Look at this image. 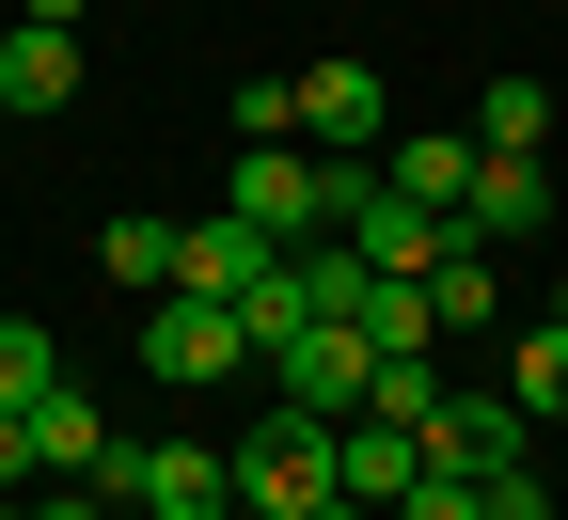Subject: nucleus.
<instances>
[{
    "label": "nucleus",
    "instance_id": "20",
    "mask_svg": "<svg viewBox=\"0 0 568 520\" xmlns=\"http://www.w3.org/2000/svg\"><path fill=\"white\" fill-rule=\"evenodd\" d=\"M395 520H489V489H474V473H426V489H410Z\"/></svg>",
    "mask_w": 568,
    "mask_h": 520
},
{
    "label": "nucleus",
    "instance_id": "11",
    "mask_svg": "<svg viewBox=\"0 0 568 520\" xmlns=\"http://www.w3.org/2000/svg\"><path fill=\"white\" fill-rule=\"evenodd\" d=\"M347 332H364L379 363H443V300H426L410 268H379V284H364V316H347Z\"/></svg>",
    "mask_w": 568,
    "mask_h": 520
},
{
    "label": "nucleus",
    "instance_id": "13",
    "mask_svg": "<svg viewBox=\"0 0 568 520\" xmlns=\"http://www.w3.org/2000/svg\"><path fill=\"white\" fill-rule=\"evenodd\" d=\"M379 174H395L426 221H458V205H474V126H458V142H379Z\"/></svg>",
    "mask_w": 568,
    "mask_h": 520
},
{
    "label": "nucleus",
    "instance_id": "8",
    "mask_svg": "<svg viewBox=\"0 0 568 520\" xmlns=\"http://www.w3.org/2000/svg\"><path fill=\"white\" fill-rule=\"evenodd\" d=\"M301 142H347V159H364V142H395L379 63H316V80H301Z\"/></svg>",
    "mask_w": 568,
    "mask_h": 520
},
{
    "label": "nucleus",
    "instance_id": "6",
    "mask_svg": "<svg viewBox=\"0 0 568 520\" xmlns=\"http://www.w3.org/2000/svg\"><path fill=\"white\" fill-rule=\"evenodd\" d=\"M142 363H159L174 395H190V379H237V363H253V316H237V300H159Z\"/></svg>",
    "mask_w": 568,
    "mask_h": 520
},
{
    "label": "nucleus",
    "instance_id": "18",
    "mask_svg": "<svg viewBox=\"0 0 568 520\" xmlns=\"http://www.w3.org/2000/svg\"><path fill=\"white\" fill-rule=\"evenodd\" d=\"M95 284H159V300H174V221H111V237H95Z\"/></svg>",
    "mask_w": 568,
    "mask_h": 520
},
{
    "label": "nucleus",
    "instance_id": "2",
    "mask_svg": "<svg viewBox=\"0 0 568 520\" xmlns=\"http://www.w3.org/2000/svg\"><path fill=\"white\" fill-rule=\"evenodd\" d=\"M222 205L253 221V237H284V253H301V237H332V159H316V142H237Z\"/></svg>",
    "mask_w": 568,
    "mask_h": 520
},
{
    "label": "nucleus",
    "instance_id": "9",
    "mask_svg": "<svg viewBox=\"0 0 568 520\" xmlns=\"http://www.w3.org/2000/svg\"><path fill=\"white\" fill-rule=\"evenodd\" d=\"M410 489H426V426H395V410H347V504H379V520H395Z\"/></svg>",
    "mask_w": 568,
    "mask_h": 520
},
{
    "label": "nucleus",
    "instance_id": "23",
    "mask_svg": "<svg viewBox=\"0 0 568 520\" xmlns=\"http://www.w3.org/2000/svg\"><path fill=\"white\" fill-rule=\"evenodd\" d=\"M17 473H48V458H32V410H0V489H17Z\"/></svg>",
    "mask_w": 568,
    "mask_h": 520
},
{
    "label": "nucleus",
    "instance_id": "22",
    "mask_svg": "<svg viewBox=\"0 0 568 520\" xmlns=\"http://www.w3.org/2000/svg\"><path fill=\"white\" fill-rule=\"evenodd\" d=\"M489 520H552V489H537V458H521V473H489Z\"/></svg>",
    "mask_w": 568,
    "mask_h": 520
},
{
    "label": "nucleus",
    "instance_id": "12",
    "mask_svg": "<svg viewBox=\"0 0 568 520\" xmlns=\"http://www.w3.org/2000/svg\"><path fill=\"white\" fill-rule=\"evenodd\" d=\"M63 95H80V32H0V111H63Z\"/></svg>",
    "mask_w": 568,
    "mask_h": 520
},
{
    "label": "nucleus",
    "instance_id": "26",
    "mask_svg": "<svg viewBox=\"0 0 568 520\" xmlns=\"http://www.w3.org/2000/svg\"><path fill=\"white\" fill-rule=\"evenodd\" d=\"M552 332H568V284H552Z\"/></svg>",
    "mask_w": 568,
    "mask_h": 520
},
{
    "label": "nucleus",
    "instance_id": "1",
    "mask_svg": "<svg viewBox=\"0 0 568 520\" xmlns=\"http://www.w3.org/2000/svg\"><path fill=\"white\" fill-rule=\"evenodd\" d=\"M347 489V426H316V410H268L253 441H237V520H316Z\"/></svg>",
    "mask_w": 568,
    "mask_h": 520
},
{
    "label": "nucleus",
    "instance_id": "10",
    "mask_svg": "<svg viewBox=\"0 0 568 520\" xmlns=\"http://www.w3.org/2000/svg\"><path fill=\"white\" fill-rule=\"evenodd\" d=\"M458 221H474L489 253H521L537 221H552V174H537V159H474V205H458Z\"/></svg>",
    "mask_w": 568,
    "mask_h": 520
},
{
    "label": "nucleus",
    "instance_id": "7",
    "mask_svg": "<svg viewBox=\"0 0 568 520\" xmlns=\"http://www.w3.org/2000/svg\"><path fill=\"white\" fill-rule=\"evenodd\" d=\"M521 441H537V426H521L506 395H443V410H426V473H474V489H489V473H521Z\"/></svg>",
    "mask_w": 568,
    "mask_h": 520
},
{
    "label": "nucleus",
    "instance_id": "4",
    "mask_svg": "<svg viewBox=\"0 0 568 520\" xmlns=\"http://www.w3.org/2000/svg\"><path fill=\"white\" fill-rule=\"evenodd\" d=\"M268 268H284V237H253L237 205H205V221H174V300H253Z\"/></svg>",
    "mask_w": 568,
    "mask_h": 520
},
{
    "label": "nucleus",
    "instance_id": "5",
    "mask_svg": "<svg viewBox=\"0 0 568 520\" xmlns=\"http://www.w3.org/2000/svg\"><path fill=\"white\" fill-rule=\"evenodd\" d=\"M268 379H284V410H316V426H347V410L379 395V347H364V332L332 316V332H301V347H284Z\"/></svg>",
    "mask_w": 568,
    "mask_h": 520
},
{
    "label": "nucleus",
    "instance_id": "14",
    "mask_svg": "<svg viewBox=\"0 0 568 520\" xmlns=\"http://www.w3.org/2000/svg\"><path fill=\"white\" fill-rule=\"evenodd\" d=\"M426 300H443V332H489V300H506V268H489V237H474V221L443 237V268H426Z\"/></svg>",
    "mask_w": 568,
    "mask_h": 520
},
{
    "label": "nucleus",
    "instance_id": "19",
    "mask_svg": "<svg viewBox=\"0 0 568 520\" xmlns=\"http://www.w3.org/2000/svg\"><path fill=\"white\" fill-rule=\"evenodd\" d=\"M237 142H301V80H237Z\"/></svg>",
    "mask_w": 568,
    "mask_h": 520
},
{
    "label": "nucleus",
    "instance_id": "15",
    "mask_svg": "<svg viewBox=\"0 0 568 520\" xmlns=\"http://www.w3.org/2000/svg\"><path fill=\"white\" fill-rule=\"evenodd\" d=\"M552 142V80H489L474 95V159H537Z\"/></svg>",
    "mask_w": 568,
    "mask_h": 520
},
{
    "label": "nucleus",
    "instance_id": "21",
    "mask_svg": "<svg viewBox=\"0 0 568 520\" xmlns=\"http://www.w3.org/2000/svg\"><path fill=\"white\" fill-rule=\"evenodd\" d=\"M17 520H142L126 489H48V504H17Z\"/></svg>",
    "mask_w": 568,
    "mask_h": 520
},
{
    "label": "nucleus",
    "instance_id": "17",
    "mask_svg": "<svg viewBox=\"0 0 568 520\" xmlns=\"http://www.w3.org/2000/svg\"><path fill=\"white\" fill-rule=\"evenodd\" d=\"M48 395H63V347L32 316H0V410H48Z\"/></svg>",
    "mask_w": 568,
    "mask_h": 520
},
{
    "label": "nucleus",
    "instance_id": "16",
    "mask_svg": "<svg viewBox=\"0 0 568 520\" xmlns=\"http://www.w3.org/2000/svg\"><path fill=\"white\" fill-rule=\"evenodd\" d=\"M506 410H521V426H537V410H568V332H552V316L506 347Z\"/></svg>",
    "mask_w": 568,
    "mask_h": 520
},
{
    "label": "nucleus",
    "instance_id": "25",
    "mask_svg": "<svg viewBox=\"0 0 568 520\" xmlns=\"http://www.w3.org/2000/svg\"><path fill=\"white\" fill-rule=\"evenodd\" d=\"M316 520H379V504H347V489H332V504H316Z\"/></svg>",
    "mask_w": 568,
    "mask_h": 520
},
{
    "label": "nucleus",
    "instance_id": "24",
    "mask_svg": "<svg viewBox=\"0 0 568 520\" xmlns=\"http://www.w3.org/2000/svg\"><path fill=\"white\" fill-rule=\"evenodd\" d=\"M17 17H32V32H80V0H17Z\"/></svg>",
    "mask_w": 568,
    "mask_h": 520
},
{
    "label": "nucleus",
    "instance_id": "3",
    "mask_svg": "<svg viewBox=\"0 0 568 520\" xmlns=\"http://www.w3.org/2000/svg\"><path fill=\"white\" fill-rule=\"evenodd\" d=\"M126 504L142 520H237V458L222 441H126Z\"/></svg>",
    "mask_w": 568,
    "mask_h": 520
}]
</instances>
